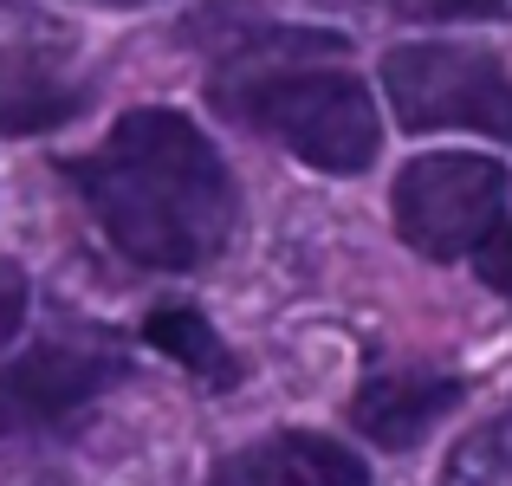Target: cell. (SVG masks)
<instances>
[{
	"instance_id": "1",
	"label": "cell",
	"mask_w": 512,
	"mask_h": 486,
	"mask_svg": "<svg viewBox=\"0 0 512 486\" xmlns=\"http://www.w3.org/2000/svg\"><path fill=\"white\" fill-rule=\"evenodd\" d=\"M72 182L104 234L137 266L163 273L208 266L240 214L227 162L182 111H130L98 150L72 162Z\"/></svg>"
},
{
	"instance_id": "2",
	"label": "cell",
	"mask_w": 512,
	"mask_h": 486,
	"mask_svg": "<svg viewBox=\"0 0 512 486\" xmlns=\"http://www.w3.org/2000/svg\"><path fill=\"white\" fill-rule=\"evenodd\" d=\"M214 104L234 117H247L253 130L279 137L292 156H305L312 169L331 175H357L376 162V104L370 91L350 72H286V65H266V72H221Z\"/></svg>"
},
{
	"instance_id": "3",
	"label": "cell",
	"mask_w": 512,
	"mask_h": 486,
	"mask_svg": "<svg viewBox=\"0 0 512 486\" xmlns=\"http://www.w3.org/2000/svg\"><path fill=\"white\" fill-rule=\"evenodd\" d=\"M383 91L402 130H480L512 143V78L480 46H396L383 59Z\"/></svg>"
},
{
	"instance_id": "4",
	"label": "cell",
	"mask_w": 512,
	"mask_h": 486,
	"mask_svg": "<svg viewBox=\"0 0 512 486\" xmlns=\"http://www.w3.org/2000/svg\"><path fill=\"white\" fill-rule=\"evenodd\" d=\"M506 208V169L493 156H415L396 175V234L422 260H461L480 253V240L500 227Z\"/></svg>"
},
{
	"instance_id": "5",
	"label": "cell",
	"mask_w": 512,
	"mask_h": 486,
	"mask_svg": "<svg viewBox=\"0 0 512 486\" xmlns=\"http://www.w3.org/2000/svg\"><path fill=\"white\" fill-rule=\"evenodd\" d=\"M111 376H117V357L104 344H85V337L26 350L20 363L0 370V435H26V428H46L59 415L85 409Z\"/></svg>"
},
{
	"instance_id": "6",
	"label": "cell",
	"mask_w": 512,
	"mask_h": 486,
	"mask_svg": "<svg viewBox=\"0 0 512 486\" xmlns=\"http://www.w3.org/2000/svg\"><path fill=\"white\" fill-rule=\"evenodd\" d=\"M208 486H370V467L325 435H273L234 448Z\"/></svg>"
},
{
	"instance_id": "7",
	"label": "cell",
	"mask_w": 512,
	"mask_h": 486,
	"mask_svg": "<svg viewBox=\"0 0 512 486\" xmlns=\"http://www.w3.org/2000/svg\"><path fill=\"white\" fill-rule=\"evenodd\" d=\"M461 402V383L454 376H422V370H389L370 376L350 402V422L376 441V448H409L435 428V415H448Z\"/></svg>"
},
{
	"instance_id": "8",
	"label": "cell",
	"mask_w": 512,
	"mask_h": 486,
	"mask_svg": "<svg viewBox=\"0 0 512 486\" xmlns=\"http://www.w3.org/2000/svg\"><path fill=\"white\" fill-rule=\"evenodd\" d=\"M85 111V91L65 85L39 52H0V137H33Z\"/></svg>"
},
{
	"instance_id": "9",
	"label": "cell",
	"mask_w": 512,
	"mask_h": 486,
	"mask_svg": "<svg viewBox=\"0 0 512 486\" xmlns=\"http://www.w3.org/2000/svg\"><path fill=\"white\" fill-rule=\"evenodd\" d=\"M143 337H150L163 357L175 363H188V370L201 376V383H234V350L214 337V324L201 318V312H188V305H156L150 324H143Z\"/></svg>"
},
{
	"instance_id": "10",
	"label": "cell",
	"mask_w": 512,
	"mask_h": 486,
	"mask_svg": "<svg viewBox=\"0 0 512 486\" xmlns=\"http://www.w3.org/2000/svg\"><path fill=\"white\" fill-rule=\"evenodd\" d=\"M506 480H512V409L500 422L474 428V435L448 454V480L441 486H506Z\"/></svg>"
},
{
	"instance_id": "11",
	"label": "cell",
	"mask_w": 512,
	"mask_h": 486,
	"mask_svg": "<svg viewBox=\"0 0 512 486\" xmlns=\"http://www.w3.org/2000/svg\"><path fill=\"white\" fill-rule=\"evenodd\" d=\"M474 266H480V279H487L493 292H506L512 299V227L500 221L487 240H480V253H474Z\"/></svg>"
},
{
	"instance_id": "12",
	"label": "cell",
	"mask_w": 512,
	"mask_h": 486,
	"mask_svg": "<svg viewBox=\"0 0 512 486\" xmlns=\"http://www.w3.org/2000/svg\"><path fill=\"white\" fill-rule=\"evenodd\" d=\"M20 318H26V273L13 260H0V344L20 331Z\"/></svg>"
},
{
	"instance_id": "13",
	"label": "cell",
	"mask_w": 512,
	"mask_h": 486,
	"mask_svg": "<svg viewBox=\"0 0 512 486\" xmlns=\"http://www.w3.org/2000/svg\"><path fill=\"white\" fill-rule=\"evenodd\" d=\"M435 13H448V20H493V13L506 7V0H428Z\"/></svg>"
},
{
	"instance_id": "14",
	"label": "cell",
	"mask_w": 512,
	"mask_h": 486,
	"mask_svg": "<svg viewBox=\"0 0 512 486\" xmlns=\"http://www.w3.org/2000/svg\"><path fill=\"white\" fill-rule=\"evenodd\" d=\"M98 7H150V0H98Z\"/></svg>"
},
{
	"instance_id": "15",
	"label": "cell",
	"mask_w": 512,
	"mask_h": 486,
	"mask_svg": "<svg viewBox=\"0 0 512 486\" xmlns=\"http://www.w3.org/2000/svg\"><path fill=\"white\" fill-rule=\"evenodd\" d=\"M331 7H350V0H331Z\"/></svg>"
}]
</instances>
